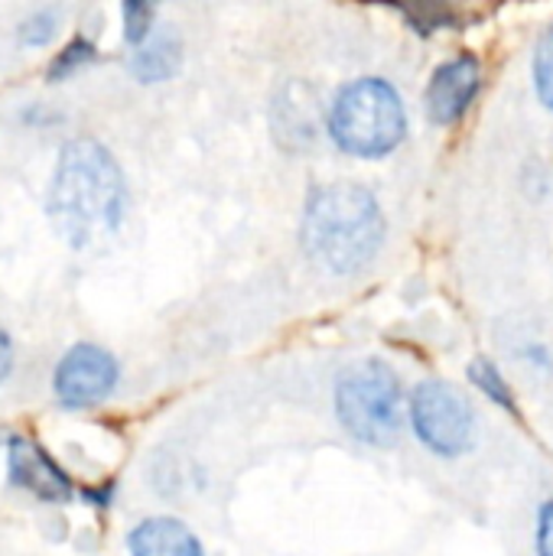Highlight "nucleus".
Listing matches in <instances>:
<instances>
[{
    "label": "nucleus",
    "instance_id": "15",
    "mask_svg": "<svg viewBox=\"0 0 553 556\" xmlns=\"http://www.w3.org/2000/svg\"><path fill=\"white\" fill-rule=\"evenodd\" d=\"M121 13H124V36H127V42L143 46L147 33H150V23H153V7L150 3H124Z\"/></svg>",
    "mask_w": 553,
    "mask_h": 556
},
{
    "label": "nucleus",
    "instance_id": "11",
    "mask_svg": "<svg viewBox=\"0 0 553 556\" xmlns=\"http://www.w3.org/2000/svg\"><path fill=\"white\" fill-rule=\"evenodd\" d=\"M469 381L489 397V401H495L499 407H505V410H518L515 407V394H512V388L505 384V378L499 375V368L489 362V358H476L473 365H469Z\"/></svg>",
    "mask_w": 553,
    "mask_h": 556
},
{
    "label": "nucleus",
    "instance_id": "6",
    "mask_svg": "<svg viewBox=\"0 0 553 556\" xmlns=\"http://www.w3.org/2000/svg\"><path fill=\"white\" fill-rule=\"evenodd\" d=\"M117 375H121L117 358L108 349L95 342H78L59 358L52 375V391L62 407L85 410L101 404L114 391Z\"/></svg>",
    "mask_w": 553,
    "mask_h": 556
},
{
    "label": "nucleus",
    "instance_id": "14",
    "mask_svg": "<svg viewBox=\"0 0 553 556\" xmlns=\"http://www.w3.org/2000/svg\"><path fill=\"white\" fill-rule=\"evenodd\" d=\"M535 85H538L541 101L553 111V29L544 33V39L538 46V55H535Z\"/></svg>",
    "mask_w": 553,
    "mask_h": 556
},
{
    "label": "nucleus",
    "instance_id": "2",
    "mask_svg": "<svg viewBox=\"0 0 553 556\" xmlns=\"http://www.w3.org/2000/svg\"><path fill=\"white\" fill-rule=\"evenodd\" d=\"M385 241V215L378 199L355 182H332L310 195L303 215V248L306 254L332 270H362Z\"/></svg>",
    "mask_w": 553,
    "mask_h": 556
},
{
    "label": "nucleus",
    "instance_id": "16",
    "mask_svg": "<svg viewBox=\"0 0 553 556\" xmlns=\"http://www.w3.org/2000/svg\"><path fill=\"white\" fill-rule=\"evenodd\" d=\"M538 554L553 556V502L541 508V521H538Z\"/></svg>",
    "mask_w": 553,
    "mask_h": 556
},
{
    "label": "nucleus",
    "instance_id": "8",
    "mask_svg": "<svg viewBox=\"0 0 553 556\" xmlns=\"http://www.w3.org/2000/svg\"><path fill=\"white\" fill-rule=\"evenodd\" d=\"M479 81H482L479 59H473L469 52L450 59L447 65H440L433 72L430 88H427V114H430V121L433 124H456L469 111V104L476 101Z\"/></svg>",
    "mask_w": 553,
    "mask_h": 556
},
{
    "label": "nucleus",
    "instance_id": "4",
    "mask_svg": "<svg viewBox=\"0 0 553 556\" xmlns=\"http://www.w3.org/2000/svg\"><path fill=\"white\" fill-rule=\"evenodd\" d=\"M336 414L359 443L394 446L404 427V397L394 371L375 358L352 365L336 384Z\"/></svg>",
    "mask_w": 553,
    "mask_h": 556
},
{
    "label": "nucleus",
    "instance_id": "9",
    "mask_svg": "<svg viewBox=\"0 0 553 556\" xmlns=\"http://www.w3.org/2000/svg\"><path fill=\"white\" fill-rule=\"evenodd\" d=\"M130 556H202V544L196 534L176 518H147L130 538Z\"/></svg>",
    "mask_w": 553,
    "mask_h": 556
},
{
    "label": "nucleus",
    "instance_id": "1",
    "mask_svg": "<svg viewBox=\"0 0 553 556\" xmlns=\"http://www.w3.org/2000/svg\"><path fill=\"white\" fill-rule=\"evenodd\" d=\"M46 208L55 231L72 248H85L98 235L117 231L127 212V182L114 153L91 137L62 143Z\"/></svg>",
    "mask_w": 553,
    "mask_h": 556
},
{
    "label": "nucleus",
    "instance_id": "10",
    "mask_svg": "<svg viewBox=\"0 0 553 556\" xmlns=\"http://www.w3.org/2000/svg\"><path fill=\"white\" fill-rule=\"evenodd\" d=\"M179 62H183V46H179V39L169 36V33H163V36L143 42V46L134 52L130 68H134V75H137L140 81H166V78L176 75Z\"/></svg>",
    "mask_w": 553,
    "mask_h": 556
},
{
    "label": "nucleus",
    "instance_id": "13",
    "mask_svg": "<svg viewBox=\"0 0 553 556\" xmlns=\"http://www.w3.org/2000/svg\"><path fill=\"white\" fill-rule=\"evenodd\" d=\"M95 46L88 42V39H72L55 59H52V65H49V81H62V78H68L75 68H81L85 62H91L95 59Z\"/></svg>",
    "mask_w": 553,
    "mask_h": 556
},
{
    "label": "nucleus",
    "instance_id": "12",
    "mask_svg": "<svg viewBox=\"0 0 553 556\" xmlns=\"http://www.w3.org/2000/svg\"><path fill=\"white\" fill-rule=\"evenodd\" d=\"M59 33V10L55 7H42V10H33L20 26H16V39L23 46H49Z\"/></svg>",
    "mask_w": 553,
    "mask_h": 556
},
{
    "label": "nucleus",
    "instance_id": "17",
    "mask_svg": "<svg viewBox=\"0 0 553 556\" xmlns=\"http://www.w3.org/2000/svg\"><path fill=\"white\" fill-rule=\"evenodd\" d=\"M10 368H13V339H10V332L0 326V384L7 381Z\"/></svg>",
    "mask_w": 553,
    "mask_h": 556
},
{
    "label": "nucleus",
    "instance_id": "5",
    "mask_svg": "<svg viewBox=\"0 0 553 556\" xmlns=\"http://www.w3.org/2000/svg\"><path fill=\"white\" fill-rule=\"evenodd\" d=\"M411 420L420 443L437 456H463L473 446V433H476L473 407L447 381H424L414 388Z\"/></svg>",
    "mask_w": 553,
    "mask_h": 556
},
{
    "label": "nucleus",
    "instance_id": "7",
    "mask_svg": "<svg viewBox=\"0 0 553 556\" xmlns=\"http://www.w3.org/2000/svg\"><path fill=\"white\" fill-rule=\"evenodd\" d=\"M7 469H10V482L39 502H68L72 498V479L62 472V466L46 450H39L26 437H10Z\"/></svg>",
    "mask_w": 553,
    "mask_h": 556
},
{
    "label": "nucleus",
    "instance_id": "3",
    "mask_svg": "<svg viewBox=\"0 0 553 556\" xmlns=\"http://www.w3.org/2000/svg\"><path fill=\"white\" fill-rule=\"evenodd\" d=\"M407 130L401 94L385 78H359L345 85L329 114V134L342 153L385 156Z\"/></svg>",
    "mask_w": 553,
    "mask_h": 556
}]
</instances>
